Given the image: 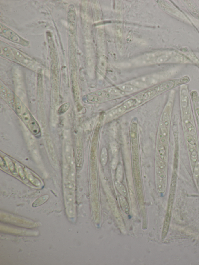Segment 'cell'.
<instances>
[{"label":"cell","mask_w":199,"mask_h":265,"mask_svg":"<svg viewBox=\"0 0 199 265\" xmlns=\"http://www.w3.org/2000/svg\"><path fill=\"white\" fill-rule=\"evenodd\" d=\"M160 87L157 85L133 95L111 110L106 115L105 123L118 118L162 94Z\"/></svg>","instance_id":"1"},{"label":"cell","mask_w":199,"mask_h":265,"mask_svg":"<svg viewBox=\"0 0 199 265\" xmlns=\"http://www.w3.org/2000/svg\"><path fill=\"white\" fill-rule=\"evenodd\" d=\"M119 98V97L109 93L105 89L86 95V100L88 103L97 104L103 103Z\"/></svg>","instance_id":"2"},{"label":"cell","mask_w":199,"mask_h":265,"mask_svg":"<svg viewBox=\"0 0 199 265\" xmlns=\"http://www.w3.org/2000/svg\"><path fill=\"white\" fill-rule=\"evenodd\" d=\"M1 35L9 40L21 44L23 46H27L29 44L28 41L26 40L21 37L17 35L13 31L8 28L7 27L2 24L1 25Z\"/></svg>","instance_id":"3"},{"label":"cell","mask_w":199,"mask_h":265,"mask_svg":"<svg viewBox=\"0 0 199 265\" xmlns=\"http://www.w3.org/2000/svg\"><path fill=\"white\" fill-rule=\"evenodd\" d=\"M159 6L161 8L170 14L176 16L179 18H182L184 19L186 18L185 16L178 9L174 7L170 4H168L166 2L161 1L159 3Z\"/></svg>","instance_id":"4"},{"label":"cell","mask_w":199,"mask_h":265,"mask_svg":"<svg viewBox=\"0 0 199 265\" xmlns=\"http://www.w3.org/2000/svg\"><path fill=\"white\" fill-rule=\"evenodd\" d=\"M11 50L14 55L15 58L18 61L28 67L32 66L34 63L31 59L28 58L24 55L20 51H18L16 49L13 48L11 49Z\"/></svg>","instance_id":"5"},{"label":"cell","mask_w":199,"mask_h":265,"mask_svg":"<svg viewBox=\"0 0 199 265\" xmlns=\"http://www.w3.org/2000/svg\"><path fill=\"white\" fill-rule=\"evenodd\" d=\"M116 87H117L118 88L120 89L121 91L126 92L127 94H128L137 92L138 90H140L138 88L136 87L135 86H134L129 83L118 85Z\"/></svg>","instance_id":"6"},{"label":"cell","mask_w":199,"mask_h":265,"mask_svg":"<svg viewBox=\"0 0 199 265\" xmlns=\"http://www.w3.org/2000/svg\"><path fill=\"white\" fill-rule=\"evenodd\" d=\"M1 55H3L6 57L12 60H15L14 55L12 50L10 49L8 46L4 45V44H1Z\"/></svg>","instance_id":"7"},{"label":"cell","mask_w":199,"mask_h":265,"mask_svg":"<svg viewBox=\"0 0 199 265\" xmlns=\"http://www.w3.org/2000/svg\"><path fill=\"white\" fill-rule=\"evenodd\" d=\"M28 127L29 128L32 133L35 135L39 134L40 132L39 126L34 118H33L32 121H31L28 126Z\"/></svg>","instance_id":"8"},{"label":"cell","mask_w":199,"mask_h":265,"mask_svg":"<svg viewBox=\"0 0 199 265\" xmlns=\"http://www.w3.org/2000/svg\"><path fill=\"white\" fill-rule=\"evenodd\" d=\"M157 148L159 157L162 160L165 162L167 160V155L164 146L160 143L158 142Z\"/></svg>","instance_id":"9"},{"label":"cell","mask_w":199,"mask_h":265,"mask_svg":"<svg viewBox=\"0 0 199 265\" xmlns=\"http://www.w3.org/2000/svg\"><path fill=\"white\" fill-rule=\"evenodd\" d=\"M120 202L121 207L126 214H129V204L125 197L121 196L120 197Z\"/></svg>","instance_id":"10"},{"label":"cell","mask_w":199,"mask_h":265,"mask_svg":"<svg viewBox=\"0 0 199 265\" xmlns=\"http://www.w3.org/2000/svg\"><path fill=\"white\" fill-rule=\"evenodd\" d=\"M21 115L23 122L28 126L33 117L31 116L30 114L28 113V111L25 110L24 108L23 110Z\"/></svg>","instance_id":"11"},{"label":"cell","mask_w":199,"mask_h":265,"mask_svg":"<svg viewBox=\"0 0 199 265\" xmlns=\"http://www.w3.org/2000/svg\"><path fill=\"white\" fill-rule=\"evenodd\" d=\"M108 160V153L107 148L104 147L102 150L100 155V162L103 166H105L107 164Z\"/></svg>","instance_id":"12"},{"label":"cell","mask_w":199,"mask_h":265,"mask_svg":"<svg viewBox=\"0 0 199 265\" xmlns=\"http://www.w3.org/2000/svg\"><path fill=\"white\" fill-rule=\"evenodd\" d=\"M115 185L117 189L119 192L121 194L122 196L126 197L127 196V191L126 188L124 185L121 183V181L116 180L115 182Z\"/></svg>","instance_id":"13"},{"label":"cell","mask_w":199,"mask_h":265,"mask_svg":"<svg viewBox=\"0 0 199 265\" xmlns=\"http://www.w3.org/2000/svg\"><path fill=\"white\" fill-rule=\"evenodd\" d=\"M189 2H187V6L188 7V9H189L191 12L199 18V10L198 8H197L195 5H194V3H192L189 1Z\"/></svg>","instance_id":"14"},{"label":"cell","mask_w":199,"mask_h":265,"mask_svg":"<svg viewBox=\"0 0 199 265\" xmlns=\"http://www.w3.org/2000/svg\"><path fill=\"white\" fill-rule=\"evenodd\" d=\"M48 198L49 196L48 195H45V196H41V197H39L32 204V206L33 207H37L41 205V204H43V203L46 202L47 200L48 199Z\"/></svg>","instance_id":"15"},{"label":"cell","mask_w":199,"mask_h":265,"mask_svg":"<svg viewBox=\"0 0 199 265\" xmlns=\"http://www.w3.org/2000/svg\"><path fill=\"white\" fill-rule=\"evenodd\" d=\"M70 105V103L69 102L64 103L59 107V109L58 110V113L60 115L64 114L69 109Z\"/></svg>","instance_id":"16"},{"label":"cell","mask_w":199,"mask_h":265,"mask_svg":"<svg viewBox=\"0 0 199 265\" xmlns=\"http://www.w3.org/2000/svg\"><path fill=\"white\" fill-rule=\"evenodd\" d=\"M185 123H186V127H187L188 131L190 132L191 134L193 135H195V129L194 128L193 124L190 122H189L187 119H185Z\"/></svg>","instance_id":"17"},{"label":"cell","mask_w":199,"mask_h":265,"mask_svg":"<svg viewBox=\"0 0 199 265\" xmlns=\"http://www.w3.org/2000/svg\"><path fill=\"white\" fill-rule=\"evenodd\" d=\"M116 176L117 180L120 181H122L123 178V169L121 165H119L117 167Z\"/></svg>","instance_id":"18"},{"label":"cell","mask_w":199,"mask_h":265,"mask_svg":"<svg viewBox=\"0 0 199 265\" xmlns=\"http://www.w3.org/2000/svg\"><path fill=\"white\" fill-rule=\"evenodd\" d=\"M15 105L16 111L18 115H20L22 112L23 108H22V106L21 103L18 100V99H15Z\"/></svg>","instance_id":"19"},{"label":"cell","mask_w":199,"mask_h":265,"mask_svg":"<svg viewBox=\"0 0 199 265\" xmlns=\"http://www.w3.org/2000/svg\"><path fill=\"white\" fill-rule=\"evenodd\" d=\"M162 122L167 127H168L169 125L170 119H169V114L167 112L164 111L163 113L162 117Z\"/></svg>","instance_id":"20"},{"label":"cell","mask_w":199,"mask_h":265,"mask_svg":"<svg viewBox=\"0 0 199 265\" xmlns=\"http://www.w3.org/2000/svg\"><path fill=\"white\" fill-rule=\"evenodd\" d=\"M193 176L194 179L196 180L199 176V162H198L195 165L193 166Z\"/></svg>","instance_id":"21"},{"label":"cell","mask_w":199,"mask_h":265,"mask_svg":"<svg viewBox=\"0 0 199 265\" xmlns=\"http://www.w3.org/2000/svg\"><path fill=\"white\" fill-rule=\"evenodd\" d=\"M189 150L190 153L191 155H192V156L193 157H195L196 156L197 154V150L196 148L195 147V146H192V145H190L189 146Z\"/></svg>","instance_id":"22"},{"label":"cell","mask_w":199,"mask_h":265,"mask_svg":"<svg viewBox=\"0 0 199 265\" xmlns=\"http://www.w3.org/2000/svg\"><path fill=\"white\" fill-rule=\"evenodd\" d=\"M182 104L184 107H186L187 101V95L186 92H183L181 96Z\"/></svg>","instance_id":"23"},{"label":"cell","mask_w":199,"mask_h":265,"mask_svg":"<svg viewBox=\"0 0 199 265\" xmlns=\"http://www.w3.org/2000/svg\"><path fill=\"white\" fill-rule=\"evenodd\" d=\"M157 164L158 168L162 170H164L166 168L165 162L160 159H157Z\"/></svg>","instance_id":"24"},{"label":"cell","mask_w":199,"mask_h":265,"mask_svg":"<svg viewBox=\"0 0 199 265\" xmlns=\"http://www.w3.org/2000/svg\"><path fill=\"white\" fill-rule=\"evenodd\" d=\"M187 142L192 146H195L196 144V142L195 139L191 135H188L187 136Z\"/></svg>","instance_id":"25"},{"label":"cell","mask_w":199,"mask_h":265,"mask_svg":"<svg viewBox=\"0 0 199 265\" xmlns=\"http://www.w3.org/2000/svg\"><path fill=\"white\" fill-rule=\"evenodd\" d=\"M8 161V164L9 166V167H10V170H11V172H12V173H13V174H17V171H16V168H15L13 163H12L11 161H10V160H9V161Z\"/></svg>","instance_id":"26"},{"label":"cell","mask_w":199,"mask_h":265,"mask_svg":"<svg viewBox=\"0 0 199 265\" xmlns=\"http://www.w3.org/2000/svg\"><path fill=\"white\" fill-rule=\"evenodd\" d=\"M0 164H1V167L3 169L5 170H8L6 163L4 161V160L2 158H1V162H0Z\"/></svg>","instance_id":"27"},{"label":"cell","mask_w":199,"mask_h":265,"mask_svg":"<svg viewBox=\"0 0 199 265\" xmlns=\"http://www.w3.org/2000/svg\"><path fill=\"white\" fill-rule=\"evenodd\" d=\"M117 164V158L116 157H115V158H114V159H113V162H112V168H113V169L116 168Z\"/></svg>","instance_id":"28"},{"label":"cell","mask_w":199,"mask_h":265,"mask_svg":"<svg viewBox=\"0 0 199 265\" xmlns=\"http://www.w3.org/2000/svg\"><path fill=\"white\" fill-rule=\"evenodd\" d=\"M112 150L113 155H116L117 152V147L115 144H113L112 146Z\"/></svg>","instance_id":"29"},{"label":"cell","mask_w":199,"mask_h":265,"mask_svg":"<svg viewBox=\"0 0 199 265\" xmlns=\"http://www.w3.org/2000/svg\"><path fill=\"white\" fill-rule=\"evenodd\" d=\"M191 162L192 165H193V166L195 165V164L198 162L197 159L195 157H193V156L191 157Z\"/></svg>","instance_id":"30"},{"label":"cell","mask_w":199,"mask_h":265,"mask_svg":"<svg viewBox=\"0 0 199 265\" xmlns=\"http://www.w3.org/2000/svg\"><path fill=\"white\" fill-rule=\"evenodd\" d=\"M196 185L197 187L198 190L199 192V176L196 179Z\"/></svg>","instance_id":"31"},{"label":"cell","mask_w":199,"mask_h":265,"mask_svg":"<svg viewBox=\"0 0 199 265\" xmlns=\"http://www.w3.org/2000/svg\"><path fill=\"white\" fill-rule=\"evenodd\" d=\"M196 56H197L198 57V58L199 59V53L197 54L196 55Z\"/></svg>","instance_id":"32"}]
</instances>
